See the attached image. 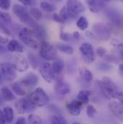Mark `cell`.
Masks as SVG:
<instances>
[{
  "label": "cell",
  "mask_w": 123,
  "mask_h": 124,
  "mask_svg": "<svg viewBox=\"0 0 123 124\" xmlns=\"http://www.w3.org/2000/svg\"><path fill=\"white\" fill-rule=\"evenodd\" d=\"M101 87L106 96L117 99L120 102L123 103V93L117 85L109 77H104L101 80Z\"/></svg>",
  "instance_id": "cell-1"
},
{
  "label": "cell",
  "mask_w": 123,
  "mask_h": 124,
  "mask_svg": "<svg viewBox=\"0 0 123 124\" xmlns=\"http://www.w3.org/2000/svg\"><path fill=\"white\" fill-rule=\"evenodd\" d=\"M28 100L35 107H43L49 102V97L42 88L38 87L30 94Z\"/></svg>",
  "instance_id": "cell-2"
},
{
  "label": "cell",
  "mask_w": 123,
  "mask_h": 124,
  "mask_svg": "<svg viewBox=\"0 0 123 124\" xmlns=\"http://www.w3.org/2000/svg\"><path fill=\"white\" fill-rule=\"evenodd\" d=\"M19 38L23 43L30 47L32 49L35 50L39 46V44L36 40V35L35 34V32L30 28H23L19 32Z\"/></svg>",
  "instance_id": "cell-3"
},
{
  "label": "cell",
  "mask_w": 123,
  "mask_h": 124,
  "mask_svg": "<svg viewBox=\"0 0 123 124\" xmlns=\"http://www.w3.org/2000/svg\"><path fill=\"white\" fill-rule=\"evenodd\" d=\"M40 56L46 61H55L58 58V53L53 45L43 40L40 44Z\"/></svg>",
  "instance_id": "cell-4"
},
{
  "label": "cell",
  "mask_w": 123,
  "mask_h": 124,
  "mask_svg": "<svg viewBox=\"0 0 123 124\" xmlns=\"http://www.w3.org/2000/svg\"><path fill=\"white\" fill-rule=\"evenodd\" d=\"M65 8L72 19L85 11V7L80 0H67Z\"/></svg>",
  "instance_id": "cell-5"
},
{
  "label": "cell",
  "mask_w": 123,
  "mask_h": 124,
  "mask_svg": "<svg viewBox=\"0 0 123 124\" xmlns=\"http://www.w3.org/2000/svg\"><path fill=\"white\" fill-rule=\"evenodd\" d=\"M80 53L83 57V59L87 63H92L96 59L95 52L92 45L89 43H84L79 47Z\"/></svg>",
  "instance_id": "cell-6"
},
{
  "label": "cell",
  "mask_w": 123,
  "mask_h": 124,
  "mask_svg": "<svg viewBox=\"0 0 123 124\" xmlns=\"http://www.w3.org/2000/svg\"><path fill=\"white\" fill-rule=\"evenodd\" d=\"M0 69L4 78L7 81L12 82L17 77V69L14 64L10 63H3L0 64Z\"/></svg>",
  "instance_id": "cell-7"
},
{
  "label": "cell",
  "mask_w": 123,
  "mask_h": 124,
  "mask_svg": "<svg viewBox=\"0 0 123 124\" xmlns=\"http://www.w3.org/2000/svg\"><path fill=\"white\" fill-rule=\"evenodd\" d=\"M39 71H40V74L42 76V77L47 82L51 83L56 78V74L54 73V71L51 67V65L48 62L43 63L40 66Z\"/></svg>",
  "instance_id": "cell-8"
},
{
  "label": "cell",
  "mask_w": 123,
  "mask_h": 124,
  "mask_svg": "<svg viewBox=\"0 0 123 124\" xmlns=\"http://www.w3.org/2000/svg\"><path fill=\"white\" fill-rule=\"evenodd\" d=\"M12 12L14 15L22 23H28L30 22L31 17L28 10L20 4H14L12 7Z\"/></svg>",
  "instance_id": "cell-9"
},
{
  "label": "cell",
  "mask_w": 123,
  "mask_h": 124,
  "mask_svg": "<svg viewBox=\"0 0 123 124\" xmlns=\"http://www.w3.org/2000/svg\"><path fill=\"white\" fill-rule=\"evenodd\" d=\"M14 106H15L17 112L19 114H24L26 113L31 112L34 110L35 108V106L31 105L30 102H29L28 99H25V98H21L15 102Z\"/></svg>",
  "instance_id": "cell-10"
},
{
  "label": "cell",
  "mask_w": 123,
  "mask_h": 124,
  "mask_svg": "<svg viewBox=\"0 0 123 124\" xmlns=\"http://www.w3.org/2000/svg\"><path fill=\"white\" fill-rule=\"evenodd\" d=\"M16 69L20 72L26 71L29 68V63L27 59L22 54H17L14 57V63Z\"/></svg>",
  "instance_id": "cell-11"
},
{
  "label": "cell",
  "mask_w": 123,
  "mask_h": 124,
  "mask_svg": "<svg viewBox=\"0 0 123 124\" xmlns=\"http://www.w3.org/2000/svg\"><path fill=\"white\" fill-rule=\"evenodd\" d=\"M83 104L79 100H73L67 104V110L70 115L73 116H78L82 110Z\"/></svg>",
  "instance_id": "cell-12"
},
{
  "label": "cell",
  "mask_w": 123,
  "mask_h": 124,
  "mask_svg": "<svg viewBox=\"0 0 123 124\" xmlns=\"http://www.w3.org/2000/svg\"><path fill=\"white\" fill-rule=\"evenodd\" d=\"M109 108L117 118H118L120 121H123V105L121 102L117 101H112L109 103Z\"/></svg>",
  "instance_id": "cell-13"
},
{
  "label": "cell",
  "mask_w": 123,
  "mask_h": 124,
  "mask_svg": "<svg viewBox=\"0 0 123 124\" xmlns=\"http://www.w3.org/2000/svg\"><path fill=\"white\" fill-rule=\"evenodd\" d=\"M54 90L56 93L60 96H65L71 92V87L69 85L63 81H59L55 85Z\"/></svg>",
  "instance_id": "cell-14"
},
{
  "label": "cell",
  "mask_w": 123,
  "mask_h": 124,
  "mask_svg": "<svg viewBox=\"0 0 123 124\" xmlns=\"http://www.w3.org/2000/svg\"><path fill=\"white\" fill-rule=\"evenodd\" d=\"M38 81H39V79H38L37 75L31 72V73H28L22 79V83L24 85L28 86V87H33L37 85Z\"/></svg>",
  "instance_id": "cell-15"
},
{
  "label": "cell",
  "mask_w": 123,
  "mask_h": 124,
  "mask_svg": "<svg viewBox=\"0 0 123 124\" xmlns=\"http://www.w3.org/2000/svg\"><path fill=\"white\" fill-rule=\"evenodd\" d=\"M7 50L9 52H17L18 54L22 53L24 51L23 46L16 40H10L7 43Z\"/></svg>",
  "instance_id": "cell-16"
},
{
  "label": "cell",
  "mask_w": 123,
  "mask_h": 124,
  "mask_svg": "<svg viewBox=\"0 0 123 124\" xmlns=\"http://www.w3.org/2000/svg\"><path fill=\"white\" fill-rule=\"evenodd\" d=\"M1 94L2 98L4 100L7 101V102H12L14 100H15V96L13 94L12 91L10 90L7 87H4L1 88Z\"/></svg>",
  "instance_id": "cell-17"
},
{
  "label": "cell",
  "mask_w": 123,
  "mask_h": 124,
  "mask_svg": "<svg viewBox=\"0 0 123 124\" xmlns=\"http://www.w3.org/2000/svg\"><path fill=\"white\" fill-rule=\"evenodd\" d=\"M92 93L88 90H81L78 94V100L82 104H87L89 102V97Z\"/></svg>",
  "instance_id": "cell-18"
},
{
  "label": "cell",
  "mask_w": 123,
  "mask_h": 124,
  "mask_svg": "<svg viewBox=\"0 0 123 124\" xmlns=\"http://www.w3.org/2000/svg\"><path fill=\"white\" fill-rule=\"evenodd\" d=\"M89 10L93 13H98L101 9V4L97 0H87Z\"/></svg>",
  "instance_id": "cell-19"
},
{
  "label": "cell",
  "mask_w": 123,
  "mask_h": 124,
  "mask_svg": "<svg viewBox=\"0 0 123 124\" xmlns=\"http://www.w3.org/2000/svg\"><path fill=\"white\" fill-rule=\"evenodd\" d=\"M81 76L83 78V79L87 82V83L92 82L93 80V74L92 73L87 69H80Z\"/></svg>",
  "instance_id": "cell-20"
},
{
  "label": "cell",
  "mask_w": 123,
  "mask_h": 124,
  "mask_svg": "<svg viewBox=\"0 0 123 124\" xmlns=\"http://www.w3.org/2000/svg\"><path fill=\"white\" fill-rule=\"evenodd\" d=\"M76 25L81 31H85L89 27V21L85 17L81 16L77 20Z\"/></svg>",
  "instance_id": "cell-21"
},
{
  "label": "cell",
  "mask_w": 123,
  "mask_h": 124,
  "mask_svg": "<svg viewBox=\"0 0 123 124\" xmlns=\"http://www.w3.org/2000/svg\"><path fill=\"white\" fill-rule=\"evenodd\" d=\"M5 119H6V122L7 123H11L13 119H14V110L12 108L10 107H5L4 108L3 110Z\"/></svg>",
  "instance_id": "cell-22"
},
{
  "label": "cell",
  "mask_w": 123,
  "mask_h": 124,
  "mask_svg": "<svg viewBox=\"0 0 123 124\" xmlns=\"http://www.w3.org/2000/svg\"><path fill=\"white\" fill-rule=\"evenodd\" d=\"M99 25V27H96L95 28V31L96 32L97 35H99V37L104 38V39H106L109 36H108V28L106 27V26H104V27H101V24H98Z\"/></svg>",
  "instance_id": "cell-23"
},
{
  "label": "cell",
  "mask_w": 123,
  "mask_h": 124,
  "mask_svg": "<svg viewBox=\"0 0 123 124\" xmlns=\"http://www.w3.org/2000/svg\"><path fill=\"white\" fill-rule=\"evenodd\" d=\"M54 73L56 74H58L60 73H61L63 67H64V63L63 62L61 61V60H58V61H54V62L53 63L52 66H51Z\"/></svg>",
  "instance_id": "cell-24"
},
{
  "label": "cell",
  "mask_w": 123,
  "mask_h": 124,
  "mask_svg": "<svg viewBox=\"0 0 123 124\" xmlns=\"http://www.w3.org/2000/svg\"><path fill=\"white\" fill-rule=\"evenodd\" d=\"M57 48L62 52L64 53L65 54H68V55H71L73 54V48L66 44H58L57 45Z\"/></svg>",
  "instance_id": "cell-25"
},
{
  "label": "cell",
  "mask_w": 123,
  "mask_h": 124,
  "mask_svg": "<svg viewBox=\"0 0 123 124\" xmlns=\"http://www.w3.org/2000/svg\"><path fill=\"white\" fill-rule=\"evenodd\" d=\"M40 8L46 12H53L56 10V7L53 4L45 1H41L40 4Z\"/></svg>",
  "instance_id": "cell-26"
},
{
  "label": "cell",
  "mask_w": 123,
  "mask_h": 124,
  "mask_svg": "<svg viewBox=\"0 0 123 124\" xmlns=\"http://www.w3.org/2000/svg\"><path fill=\"white\" fill-rule=\"evenodd\" d=\"M12 89L14 91V93L17 94V95L20 96H24L25 94V91L24 89L20 86V85L17 82H14L12 85Z\"/></svg>",
  "instance_id": "cell-27"
},
{
  "label": "cell",
  "mask_w": 123,
  "mask_h": 124,
  "mask_svg": "<svg viewBox=\"0 0 123 124\" xmlns=\"http://www.w3.org/2000/svg\"><path fill=\"white\" fill-rule=\"evenodd\" d=\"M51 124H67L65 118L60 114H56L53 116Z\"/></svg>",
  "instance_id": "cell-28"
},
{
  "label": "cell",
  "mask_w": 123,
  "mask_h": 124,
  "mask_svg": "<svg viewBox=\"0 0 123 124\" xmlns=\"http://www.w3.org/2000/svg\"><path fill=\"white\" fill-rule=\"evenodd\" d=\"M30 17H33L35 20H40L43 17V14L41 11L37 9V8H32L30 12Z\"/></svg>",
  "instance_id": "cell-29"
},
{
  "label": "cell",
  "mask_w": 123,
  "mask_h": 124,
  "mask_svg": "<svg viewBox=\"0 0 123 124\" xmlns=\"http://www.w3.org/2000/svg\"><path fill=\"white\" fill-rule=\"evenodd\" d=\"M28 121L29 124H43L41 118L34 114H30L28 116Z\"/></svg>",
  "instance_id": "cell-30"
},
{
  "label": "cell",
  "mask_w": 123,
  "mask_h": 124,
  "mask_svg": "<svg viewBox=\"0 0 123 124\" xmlns=\"http://www.w3.org/2000/svg\"><path fill=\"white\" fill-rule=\"evenodd\" d=\"M0 20L4 23H10L12 22V17L8 12L0 11Z\"/></svg>",
  "instance_id": "cell-31"
},
{
  "label": "cell",
  "mask_w": 123,
  "mask_h": 124,
  "mask_svg": "<svg viewBox=\"0 0 123 124\" xmlns=\"http://www.w3.org/2000/svg\"><path fill=\"white\" fill-rule=\"evenodd\" d=\"M96 113H97V111H96V108L93 106L92 105H88V106L87 108V116L90 118H93L94 117H95Z\"/></svg>",
  "instance_id": "cell-32"
},
{
  "label": "cell",
  "mask_w": 123,
  "mask_h": 124,
  "mask_svg": "<svg viewBox=\"0 0 123 124\" xmlns=\"http://www.w3.org/2000/svg\"><path fill=\"white\" fill-rule=\"evenodd\" d=\"M11 6V0H0V9L8 10Z\"/></svg>",
  "instance_id": "cell-33"
},
{
  "label": "cell",
  "mask_w": 123,
  "mask_h": 124,
  "mask_svg": "<svg viewBox=\"0 0 123 124\" xmlns=\"http://www.w3.org/2000/svg\"><path fill=\"white\" fill-rule=\"evenodd\" d=\"M59 15L61 17L62 19H63V20L65 22V21H67L68 20L71 19V17H70V15H69L68 12H67L65 7H63L61 9V11H60V13H59Z\"/></svg>",
  "instance_id": "cell-34"
},
{
  "label": "cell",
  "mask_w": 123,
  "mask_h": 124,
  "mask_svg": "<svg viewBox=\"0 0 123 124\" xmlns=\"http://www.w3.org/2000/svg\"><path fill=\"white\" fill-rule=\"evenodd\" d=\"M28 59H29V62H30L31 66L33 69H36L38 66V61L37 58L35 57V56L33 54H30L28 56Z\"/></svg>",
  "instance_id": "cell-35"
},
{
  "label": "cell",
  "mask_w": 123,
  "mask_h": 124,
  "mask_svg": "<svg viewBox=\"0 0 123 124\" xmlns=\"http://www.w3.org/2000/svg\"><path fill=\"white\" fill-rule=\"evenodd\" d=\"M60 38L61 40H64V41H70L73 39L72 34L71 35L68 32H61L60 35Z\"/></svg>",
  "instance_id": "cell-36"
},
{
  "label": "cell",
  "mask_w": 123,
  "mask_h": 124,
  "mask_svg": "<svg viewBox=\"0 0 123 124\" xmlns=\"http://www.w3.org/2000/svg\"><path fill=\"white\" fill-rule=\"evenodd\" d=\"M106 54V49L103 47H99L96 49V55L101 58H103L105 56Z\"/></svg>",
  "instance_id": "cell-37"
},
{
  "label": "cell",
  "mask_w": 123,
  "mask_h": 124,
  "mask_svg": "<svg viewBox=\"0 0 123 124\" xmlns=\"http://www.w3.org/2000/svg\"><path fill=\"white\" fill-rule=\"evenodd\" d=\"M53 19L56 21V22H57V23H65V22L62 19V17L59 15V14H58V13H54L53 15Z\"/></svg>",
  "instance_id": "cell-38"
},
{
  "label": "cell",
  "mask_w": 123,
  "mask_h": 124,
  "mask_svg": "<svg viewBox=\"0 0 123 124\" xmlns=\"http://www.w3.org/2000/svg\"><path fill=\"white\" fill-rule=\"evenodd\" d=\"M9 41V38L4 35V34H0V44H6Z\"/></svg>",
  "instance_id": "cell-39"
},
{
  "label": "cell",
  "mask_w": 123,
  "mask_h": 124,
  "mask_svg": "<svg viewBox=\"0 0 123 124\" xmlns=\"http://www.w3.org/2000/svg\"><path fill=\"white\" fill-rule=\"evenodd\" d=\"M6 124V119L4 115L3 111L0 110V124Z\"/></svg>",
  "instance_id": "cell-40"
},
{
  "label": "cell",
  "mask_w": 123,
  "mask_h": 124,
  "mask_svg": "<svg viewBox=\"0 0 123 124\" xmlns=\"http://www.w3.org/2000/svg\"><path fill=\"white\" fill-rule=\"evenodd\" d=\"M15 124H26V120L25 118L23 117H20L18 118V119L17 120Z\"/></svg>",
  "instance_id": "cell-41"
},
{
  "label": "cell",
  "mask_w": 123,
  "mask_h": 124,
  "mask_svg": "<svg viewBox=\"0 0 123 124\" xmlns=\"http://www.w3.org/2000/svg\"><path fill=\"white\" fill-rule=\"evenodd\" d=\"M25 6H30L32 4V0H18Z\"/></svg>",
  "instance_id": "cell-42"
},
{
  "label": "cell",
  "mask_w": 123,
  "mask_h": 124,
  "mask_svg": "<svg viewBox=\"0 0 123 124\" xmlns=\"http://www.w3.org/2000/svg\"><path fill=\"white\" fill-rule=\"evenodd\" d=\"M72 36H73V39H79L80 38V34H79V32H74L72 34Z\"/></svg>",
  "instance_id": "cell-43"
},
{
  "label": "cell",
  "mask_w": 123,
  "mask_h": 124,
  "mask_svg": "<svg viewBox=\"0 0 123 124\" xmlns=\"http://www.w3.org/2000/svg\"><path fill=\"white\" fill-rule=\"evenodd\" d=\"M4 77H3V75H2V74H1V72L0 71V85H1L3 83H4Z\"/></svg>",
  "instance_id": "cell-44"
},
{
  "label": "cell",
  "mask_w": 123,
  "mask_h": 124,
  "mask_svg": "<svg viewBox=\"0 0 123 124\" xmlns=\"http://www.w3.org/2000/svg\"><path fill=\"white\" fill-rule=\"evenodd\" d=\"M5 51V49L4 48V47H3V46L1 47V46H0V51Z\"/></svg>",
  "instance_id": "cell-45"
},
{
  "label": "cell",
  "mask_w": 123,
  "mask_h": 124,
  "mask_svg": "<svg viewBox=\"0 0 123 124\" xmlns=\"http://www.w3.org/2000/svg\"><path fill=\"white\" fill-rule=\"evenodd\" d=\"M120 69L121 72H123V64H120Z\"/></svg>",
  "instance_id": "cell-46"
},
{
  "label": "cell",
  "mask_w": 123,
  "mask_h": 124,
  "mask_svg": "<svg viewBox=\"0 0 123 124\" xmlns=\"http://www.w3.org/2000/svg\"><path fill=\"white\" fill-rule=\"evenodd\" d=\"M102 1H107V2H109L110 1L109 0H102Z\"/></svg>",
  "instance_id": "cell-47"
},
{
  "label": "cell",
  "mask_w": 123,
  "mask_h": 124,
  "mask_svg": "<svg viewBox=\"0 0 123 124\" xmlns=\"http://www.w3.org/2000/svg\"><path fill=\"white\" fill-rule=\"evenodd\" d=\"M78 124V123H74V124Z\"/></svg>",
  "instance_id": "cell-48"
},
{
  "label": "cell",
  "mask_w": 123,
  "mask_h": 124,
  "mask_svg": "<svg viewBox=\"0 0 123 124\" xmlns=\"http://www.w3.org/2000/svg\"><path fill=\"white\" fill-rule=\"evenodd\" d=\"M109 1H113V0H109Z\"/></svg>",
  "instance_id": "cell-49"
},
{
  "label": "cell",
  "mask_w": 123,
  "mask_h": 124,
  "mask_svg": "<svg viewBox=\"0 0 123 124\" xmlns=\"http://www.w3.org/2000/svg\"><path fill=\"white\" fill-rule=\"evenodd\" d=\"M0 100H1V96H0Z\"/></svg>",
  "instance_id": "cell-50"
}]
</instances>
